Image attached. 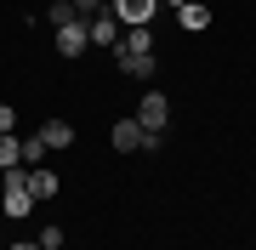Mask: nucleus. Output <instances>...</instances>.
<instances>
[{
	"label": "nucleus",
	"instance_id": "nucleus-1",
	"mask_svg": "<svg viewBox=\"0 0 256 250\" xmlns=\"http://www.w3.org/2000/svg\"><path fill=\"white\" fill-rule=\"evenodd\" d=\"M154 51V28H126V34H120V46H114V68L120 74H131V63H137V57H148Z\"/></svg>",
	"mask_w": 256,
	"mask_h": 250
},
{
	"label": "nucleus",
	"instance_id": "nucleus-2",
	"mask_svg": "<svg viewBox=\"0 0 256 250\" xmlns=\"http://www.w3.org/2000/svg\"><path fill=\"white\" fill-rule=\"evenodd\" d=\"M114 17H120V28H142V23H154V11H160V0H114Z\"/></svg>",
	"mask_w": 256,
	"mask_h": 250
},
{
	"label": "nucleus",
	"instance_id": "nucleus-3",
	"mask_svg": "<svg viewBox=\"0 0 256 250\" xmlns=\"http://www.w3.org/2000/svg\"><path fill=\"white\" fill-rule=\"evenodd\" d=\"M165 120H171V102H165V91H148V97L137 102V125H142V131H160Z\"/></svg>",
	"mask_w": 256,
	"mask_h": 250
},
{
	"label": "nucleus",
	"instance_id": "nucleus-4",
	"mask_svg": "<svg viewBox=\"0 0 256 250\" xmlns=\"http://www.w3.org/2000/svg\"><path fill=\"white\" fill-rule=\"evenodd\" d=\"M86 46H92V23H80V17H74V23L57 28V51H63V57H80Z\"/></svg>",
	"mask_w": 256,
	"mask_h": 250
},
{
	"label": "nucleus",
	"instance_id": "nucleus-5",
	"mask_svg": "<svg viewBox=\"0 0 256 250\" xmlns=\"http://www.w3.org/2000/svg\"><path fill=\"white\" fill-rule=\"evenodd\" d=\"M120 34H126V28H120V17H114V11L92 17V46H120Z\"/></svg>",
	"mask_w": 256,
	"mask_h": 250
},
{
	"label": "nucleus",
	"instance_id": "nucleus-6",
	"mask_svg": "<svg viewBox=\"0 0 256 250\" xmlns=\"http://www.w3.org/2000/svg\"><path fill=\"white\" fill-rule=\"evenodd\" d=\"M114 148H120V154H137V148H142V125H137V120H120V125H114Z\"/></svg>",
	"mask_w": 256,
	"mask_h": 250
},
{
	"label": "nucleus",
	"instance_id": "nucleus-7",
	"mask_svg": "<svg viewBox=\"0 0 256 250\" xmlns=\"http://www.w3.org/2000/svg\"><path fill=\"white\" fill-rule=\"evenodd\" d=\"M176 23L200 34V28H210V6H200V0H188V6H176Z\"/></svg>",
	"mask_w": 256,
	"mask_h": 250
},
{
	"label": "nucleus",
	"instance_id": "nucleus-8",
	"mask_svg": "<svg viewBox=\"0 0 256 250\" xmlns=\"http://www.w3.org/2000/svg\"><path fill=\"white\" fill-rule=\"evenodd\" d=\"M28 194H34V205L57 199V176H52V171H28Z\"/></svg>",
	"mask_w": 256,
	"mask_h": 250
},
{
	"label": "nucleus",
	"instance_id": "nucleus-9",
	"mask_svg": "<svg viewBox=\"0 0 256 250\" xmlns=\"http://www.w3.org/2000/svg\"><path fill=\"white\" fill-rule=\"evenodd\" d=\"M40 142H46V148H74V125H63V120H46Z\"/></svg>",
	"mask_w": 256,
	"mask_h": 250
},
{
	"label": "nucleus",
	"instance_id": "nucleus-10",
	"mask_svg": "<svg viewBox=\"0 0 256 250\" xmlns=\"http://www.w3.org/2000/svg\"><path fill=\"white\" fill-rule=\"evenodd\" d=\"M12 165H23V142L6 131V137H0V171H12Z\"/></svg>",
	"mask_w": 256,
	"mask_h": 250
},
{
	"label": "nucleus",
	"instance_id": "nucleus-11",
	"mask_svg": "<svg viewBox=\"0 0 256 250\" xmlns=\"http://www.w3.org/2000/svg\"><path fill=\"white\" fill-rule=\"evenodd\" d=\"M68 6H74V17H80V23H92V17H102V11L114 6V0H68Z\"/></svg>",
	"mask_w": 256,
	"mask_h": 250
},
{
	"label": "nucleus",
	"instance_id": "nucleus-12",
	"mask_svg": "<svg viewBox=\"0 0 256 250\" xmlns=\"http://www.w3.org/2000/svg\"><path fill=\"white\" fill-rule=\"evenodd\" d=\"M46 23H52V28L74 23V6H68V0H52V6H46Z\"/></svg>",
	"mask_w": 256,
	"mask_h": 250
},
{
	"label": "nucleus",
	"instance_id": "nucleus-13",
	"mask_svg": "<svg viewBox=\"0 0 256 250\" xmlns=\"http://www.w3.org/2000/svg\"><path fill=\"white\" fill-rule=\"evenodd\" d=\"M40 159H46V142L28 137V142H23V165H40Z\"/></svg>",
	"mask_w": 256,
	"mask_h": 250
},
{
	"label": "nucleus",
	"instance_id": "nucleus-14",
	"mask_svg": "<svg viewBox=\"0 0 256 250\" xmlns=\"http://www.w3.org/2000/svg\"><path fill=\"white\" fill-rule=\"evenodd\" d=\"M154 68H160V63H154V51H148V57H137V63H131V74H137V80H154Z\"/></svg>",
	"mask_w": 256,
	"mask_h": 250
},
{
	"label": "nucleus",
	"instance_id": "nucleus-15",
	"mask_svg": "<svg viewBox=\"0 0 256 250\" xmlns=\"http://www.w3.org/2000/svg\"><path fill=\"white\" fill-rule=\"evenodd\" d=\"M34 245H40V250H63V228H46V233H40Z\"/></svg>",
	"mask_w": 256,
	"mask_h": 250
},
{
	"label": "nucleus",
	"instance_id": "nucleus-16",
	"mask_svg": "<svg viewBox=\"0 0 256 250\" xmlns=\"http://www.w3.org/2000/svg\"><path fill=\"white\" fill-rule=\"evenodd\" d=\"M12 125H18V114H12V102H0V137H6Z\"/></svg>",
	"mask_w": 256,
	"mask_h": 250
},
{
	"label": "nucleus",
	"instance_id": "nucleus-17",
	"mask_svg": "<svg viewBox=\"0 0 256 250\" xmlns=\"http://www.w3.org/2000/svg\"><path fill=\"white\" fill-rule=\"evenodd\" d=\"M12 250H40V245H34V239H23V245H12Z\"/></svg>",
	"mask_w": 256,
	"mask_h": 250
},
{
	"label": "nucleus",
	"instance_id": "nucleus-18",
	"mask_svg": "<svg viewBox=\"0 0 256 250\" xmlns=\"http://www.w3.org/2000/svg\"><path fill=\"white\" fill-rule=\"evenodd\" d=\"M160 6H171V11H176V6H188V0H160Z\"/></svg>",
	"mask_w": 256,
	"mask_h": 250
}]
</instances>
